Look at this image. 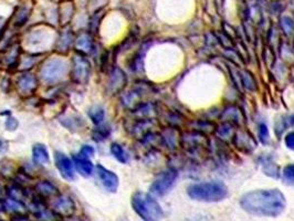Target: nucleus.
I'll list each match as a JSON object with an SVG mask.
<instances>
[{
	"label": "nucleus",
	"mask_w": 294,
	"mask_h": 221,
	"mask_svg": "<svg viewBox=\"0 0 294 221\" xmlns=\"http://www.w3.org/2000/svg\"><path fill=\"white\" fill-rule=\"evenodd\" d=\"M281 28L287 35H291L294 32V21L291 17H289V16L282 17Z\"/></svg>",
	"instance_id": "nucleus-29"
},
{
	"label": "nucleus",
	"mask_w": 294,
	"mask_h": 221,
	"mask_svg": "<svg viewBox=\"0 0 294 221\" xmlns=\"http://www.w3.org/2000/svg\"><path fill=\"white\" fill-rule=\"evenodd\" d=\"M111 153H112V155L119 161V163L126 164L128 161L127 153L122 147V145H119V144L113 143L112 145H111Z\"/></svg>",
	"instance_id": "nucleus-24"
},
{
	"label": "nucleus",
	"mask_w": 294,
	"mask_h": 221,
	"mask_svg": "<svg viewBox=\"0 0 294 221\" xmlns=\"http://www.w3.org/2000/svg\"><path fill=\"white\" fill-rule=\"evenodd\" d=\"M52 210L57 216L70 218L72 217L77 208H75V204L72 198L66 195H61L60 193V195L56 198V200L53 201Z\"/></svg>",
	"instance_id": "nucleus-8"
},
{
	"label": "nucleus",
	"mask_w": 294,
	"mask_h": 221,
	"mask_svg": "<svg viewBox=\"0 0 294 221\" xmlns=\"http://www.w3.org/2000/svg\"><path fill=\"white\" fill-rule=\"evenodd\" d=\"M73 42V34L66 31L63 34L61 35V38L59 40V43H58V49L57 50L62 53H65L70 50L71 46H72Z\"/></svg>",
	"instance_id": "nucleus-22"
},
{
	"label": "nucleus",
	"mask_w": 294,
	"mask_h": 221,
	"mask_svg": "<svg viewBox=\"0 0 294 221\" xmlns=\"http://www.w3.org/2000/svg\"><path fill=\"white\" fill-rule=\"evenodd\" d=\"M38 87L37 78L31 73H25L17 80V90L20 95L29 96L32 94Z\"/></svg>",
	"instance_id": "nucleus-11"
},
{
	"label": "nucleus",
	"mask_w": 294,
	"mask_h": 221,
	"mask_svg": "<svg viewBox=\"0 0 294 221\" xmlns=\"http://www.w3.org/2000/svg\"><path fill=\"white\" fill-rule=\"evenodd\" d=\"M4 195V189L2 187V185L0 184V199H2V197Z\"/></svg>",
	"instance_id": "nucleus-39"
},
{
	"label": "nucleus",
	"mask_w": 294,
	"mask_h": 221,
	"mask_svg": "<svg viewBox=\"0 0 294 221\" xmlns=\"http://www.w3.org/2000/svg\"><path fill=\"white\" fill-rule=\"evenodd\" d=\"M240 206L248 214L259 217H278L287 207V200L279 189H260L244 193Z\"/></svg>",
	"instance_id": "nucleus-1"
},
{
	"label": "nucleus",
	"mask_w": 294,
	"mask_h": 221,
	"mask_svg": "<svg viewBox=\"0 0 294 221\" xmlns=\"http://www.w3.org/2000/svg\"><path fill=\"white\" fill-rule=\"evenodd\" d=\"M284 142H286V145L288 148L294 151V132L288 134L286 138H284Z\"/></svg>",
	"instance_id": "nucleus-36"
},
{
	"label": "nucleus",
	"mask_w": 294,
	"mask_h": 221,
	"mask_svg": "<svg viewBox=\"0 0 294 221\" xmlns=\"http://www.w3.org/2000/svg\"><path fill=\"white\" fill-rule=\"evenodd\" d=\"M235 146L240 148L241 151H247L250 152L253 148H256L257 143L255 139L252 138L250 134L247 132H240L235 135Z\"/></svg>",
	"instance_id": "nucleus-16"
},
{
	"label": "nucleus",
	"mask_w": 294,
	"mask_h": 221,
	"mask_svg": "<svg viewBox=\"0 0 294 221\" xmlns=\"http://www.w3.org/2000/svg\"><path fill=\"white\" fill-rule=\"evenodd\" d=\"M215 126H213L212 123L210 122H206V121H198V122H193L191 123V128H193L195 132L202 133V134H206V133H210L212 132Z\"/></svg>",
	"instance_id": "nucleus-26"
},
{
	"label": "nucleus",
	"mask_w": 294,
	"mask_h": 221,
	"mask_svg": "<svg viewBox=\"0 0 294 221\" xmlns=\"http://www.w3.org/2000/svg\"><path fill=\"white\" fill-rule=\"evenodd\" d=\"M221 119L226 123L240 124L242 122V113L237 106H229L222 113Z\"/></svg>",
	"instance_id": "nucleus-19"
},
{
	"label": "nucleus",
	"mask_w": 294,
	"mask_h": 221,
	"mask_svg": "<svg viewBox=\"0 0 294 221\" xmlns=\"http://www.w3.org/2000/svg\"><path fill=\"white\" fill-rule=\"evenodd\" d=\"M127 82V78L124 71L119 67L115 66L110 74L109 79V90L111 93L117 94L122 91V90L125 88Z\"/></svg>",
	"instance_id": "nucleus-12"
},
{
	"label": "nucleus",
	"mask_w": 294,
	"mask_h": 221,
	"mask_svg": "<svg viewBox=\"0 0 294 221\" xmlns=\"http://www.w3.org/2000/svg\"><path fill=\"white\" fill-rule=\"evenodd\" d=\"M96 174L105 189L110 192H117L119 180L118 175L102 165H96Z\"/></svg>",
	"instance_id": "nucleus-9"
},
{
	"label": "nucleus",
	"mask_w": 294,
	"mask_h": 221,
	"mask_svg": "<svg viewBox=\"0 0 294 221\" xmlns=\"http://www.w3.org/2000/svg\"><path fill=\"white\" fill-rule=\"evenodd\" d=\"M12 221H31L28 216H26V214H21V215H16L15 217L12 218Z\"/></svg>",
	"instance_id": "nucleus-37"
},
{
	"label": "nucleus",
	"mask_w": 294,
	"mask_h": 221,
	"mask_svg": "<svg viewBox=\"0 0 294 221\" xmlns=\"http://www.w3.org/2000/svg\"><path fill=\"white\" fill-rule=\"evenodd\" d=\"M7 195L9 198H11V199L22 201V202H24L26 198H28L26 189L18 184L11 185V186H9L7 188Z\"/></svg>",
	"instance_id": "nucleus-21"
},
{
	"label": "nucleus",
	"mask_w": 294,
	"mask_h": 221,
	"mask_svg": "<svg viewBox=\"0 0 294 221\" xmlns=\"http://www.w3.org/2000/svg\"><path fill=\"white\" fill-rule=\"evenodd\" d=\"M0 29H1V22H0Z\"/></svg>",
	"instance_id": "nucleus-41"
},
{
	"label": "nucleus",
	"mask_w": 294,
	"mask_h": 221,
	"mask_svg": "<svg viewBox=\"0 0 294 221\" xmlns=\"http://www.w3.org/2000/svg\"><path fill=\"white\" fill-rule=\"evenodd\" d=\"M75 48L79 51L80 55H88L93 51L94 48V43H93V39L88 33H82L79 35V38L75 40Z\"/></svg>",
	"instance_id": "nucleus-17"
},
{
	"label": "nucleus",
	"mask_w": 294,
	"mask_h": 221,
	"mask_svg": "<svg viewBox=\"0 0 294 221\" xmlns=\"http://www.w3.org/2000/svg\"><path fill=\"white\" fill-rule=\"evenodd\" d=\"M187 193L193 200L203 202H218L228 196V188L221 182L193 184L187 188Z\"/></svg>",
	"instance_id": "nucleus-2"
},
{
	"label": "nucleus",
	"mask_w": 294,
	"mask_h": 221,
	"mask_svg": "<svg viewBox=\"0 0 294 221\" xmlns=\"http://www.w3.org/2000/svg\"><path fill=\"white\" fill-rule=\"evenodd\" d=\"M239 74H240V81H241V83L244 88L250 90V91L256 90V88H257L256 81H255V79H253L251 73H249L248 71L241 70V71H239Z\"/></svg>",
	"instance_id": "nucleus-25"
},
{
	"label": "nucleus",
	"mask_w": 294,
	"mask_h": 221,
	"mask_svg": "<svg viewBox=\"0 0 294 221\" xmlns=\"http://www.w3.org/2000/svg\"><path fill=\"white\" fill-rule=\"evenodd\" d=\"M72 160L74 163V167L79 171V174L83 176V177H90L94 170V166H93L92 161L86 158L81 155H74L72 157Z\"/></svg>",
	"instance_id": "nucleus-14"
},
{
	"label": "nucleus",
	"mask_w": 294,
	"mask_h": 221,
	"mask_svg": "<svg viewBox=\"0 0 294 221\" xmlns=\"http://www.w3.org/2000/svg\"><path fill=\"white\" fill-rule=\"evenodd\" d=\"M217 136L221 139H224V141L235 137V130H234L233 124L225 123L224 125L220 126V127L217 129Z\"/></svg>",
	"instance_id": "nucleus-27"
},
{
	"label": "nucleus",
	"mask_w": 294,
	"mask_h": 221,
	"mask_svg": "<svg viewBox=\"0 0 294 221\" xmlns=\"http://www.w3.org/2000/svg\"><path fill=\"white\" fill-rule=\"evenodd\" d=\"M92 72L91 63L83 55H75L71 62L70 75L74 83L86 85L90 80Z\"/></svg>",
	"instance_id": "nucleus-5"
},
{
	"label": "nucleus",
	"mask_w": 294,
	"mask_h": 221,
	"mask_svg": "<svg viewBox=\"0 0 294 221\" xmlns=\"http://www.w3.org/2000/svg\"><path fill=\"white\" fill-rule=\"evenodd\" d=\"M32 159L37 165H47L50 161V155L47 147L42 144H35L32 148Z\"/></svg>",
	"instance_id": "nucleus-18"
},
{
	"label": "nucleus",
	"mask_w": 294,
	"mask_h": 221,
	"mask_svg": "<svg viewBox=\"0 0 294 221\" xmlns=\"http://www.w3.org/2000/svg\"><path fill=\"white\" fill-rule=\"evenodd\" d=\"M4 210V200L0 199V211Z\"/></svg>",
	"instance_id": "nucleus-40"
},
{
	"label": "nucleus",
	"mask_w": 294,
	"mask_h": 221,
	"mask_svg": "<svg viewBox=\"0 0 294 221\" xmlns=\"http://www.w3.org/2000/svg\"><path fill=\"white\" fill-rule=\"evenodd\" d=\"M28 10H27L26 8H24V9H21V10L19 11V13H18V16H17V19H16V24L17 25H19V26H21V25H24L25 22H26V20H27V18H28Z\"/></svg>",
	"instance_id": "nucleus-34"
},
{
	"label": "nucleus",
	"mask_w": 294,
	"mask_h": 221,
	"mask_svg": "<svg viewBox=\"0 0 294 221\" xmlns=\"http://www.w3.org/2000/svg\"><path fill=\"white\" fill-rule=\"evenodd\" d=\"M131 204L137 216L143 221H162L164 218L162 207L148 193L143 191L133 193Z\"/></svg>",
	"instance_id": "nucleus-3"
},
{
	"label": "nucleus",
	"mask_w": 294,
	"mask_h": 221,
	"mask_svg": "<svg viewBox=\"0 0 294 221\" xmlns=\"http://www.w3.org/2000/svg\"><path fill=\"white\" fill-rule=\"evenodd\" d=\"M162 136V142L164 145H166L171 150H176L179 145L181 138L179 137V133L178 130L174 127H168L160 134Z\"/></svg>",
	"instance_id": "nucleus-15"
},
{
	"label": "nucleus",
	"mask_w": 294,
	"mask_h": 221,
	"mask_svg": "<svg viewBox=\"0 0 294 221\" xmlns=\"http://www.w3.org/2000/svg\"><path fill=\"white\" fill-rule=\"evenodd\" d=\"M68 73V63L63 59L53 58L44 63L40 70V76L46 84L53 85L63 80Z\"/></svg>",
	"instance_id": "nucleus-4"
},
{
	"label": "nucleus",
	"mask_w": 294,
	"mask_h": 221,
	"mask_svg": "<svg viewBox=\"0 0 294 221\" xmlns=\"http://www.w3.org/2000/svg\"><path fill=\"white\" fill-rule=\"evenodd\" d=\"M181 144L186 147L187 150L190 152H196L200 151L203 148L207 147V138L205 136V134L198 133V132H193L182 135L181 137Z\"/></svg>",
	"instance_id": "nucleus-10"
},
{
	"label": "nucleus",
	"mask_w": 294,
	"mask_h": 221,
	"mask_svg": "<svg viewBox=\"0 0 294 221\" xmlns=\"http://www.w3.org/2000/svg\"><path fill=\"white\" fill-rule=\"evenodd\" d=\"M282 176H283L284 183H287L289 185H294V164L284 167Z\"/></svg>",
	"instance_id": "nucleus-31"
},
{
	"label": "nucleus",
	"mask_w": 294,
	"mask_h": 221,
	"mask_svg": "<svg viewBox=\"0 0 294 221\" xmlns=\"http://www.w3.org/2000/svg\"><path fill=\"white\" fill-rule=\"evenodd\" d=\"M259 137H260V141L264 144H266L269 142V130H268V126L265 124L259 125Z\"/></svg>",
	"instance_id": "nucleus-32"
},
{
	"label": "nucleus",
	"mask_w": 294,
	"mask_h": 221,
	"mask_svg": "<svg viewBox=\"0 0 294 221\" xmlns=\"http://www.w3.org/2000/svg\"><path fill=\"white\" fill-rule=\"evenodd\" d=\"M80 155L90 159L93 156H94V148H93L92 146H88V145L83 146L81 148V152H80Z\"/></svg>",
	"instance_id": "nucleus-33"
},
{
	"label": "nucleus",
	"mask_w": 294,
	"mask_h": 221,
	"mask_svg": "<svg viewBox=\"0 0 294 221\" xmlns=\"http://www.w3.org/2000/svg\"><path fill=\"white\" fill-rule=\"evenodd\" d=\"M35 192L38 193V196L42 199H47V198H57L60 195V190L58 189L56 185L48 182V180H42L35 185Z\"/></svg>",
	"instance_id": "nucleus-13"
},
{
	"label": "nucleus",
	"mask_w": 294,
	"mask_h": 221,
	"mask_svg": "<svg viewBox=\"0 0 294 221\" xmlns=\"http://www.w3.org/2000/svg\"><path fill=\"white\" fill-rule=\"evenodd\" d=\"M8 150V142L0 137V153H4Z\"/></svg>",
	"instance_id": "nucleus-38"
},
{
	"label": "nucleus",
	"mask_w": 294,
	"mask_h": 221,
	"mask_svg": "<svg viewBox=\"0 0 294 221\" xmlns=\"http://www.w3.org/2000/svg\"><path fill=\"white\" fill-rule=\"evenodd\" d=\"M111 133V129L108 126H101V127H97L94 129V132H93V138H94V141H103V139L108 138V136Z\"/></svg>",
	"instance_id": "nucleus-30"
},
{
	"label": "nucleus",
	"mask_w": 294,
	"mask_h": 221,
	"mask_svg": "<svg viewBox=\"0 0 294 221\" xmlns=\"http://www.w3.org/2000/svg\"><path fill=\"white\" fill-rule=\"evenodd\" d=\"M88 117L95 125H100L104 121L105 111L102 106L95 105L88 110Z\"/></svg>",
	"instance_id": "nucleus-23"
},
{
	"label": "nucleus",
	"mask_w": 294,
	"mask_h": 221,
	"mask_svg": "<svg viewBox=\"0 0 294 221\" xmlns=\"http://www.w3.org/2000/svg\"><path fill=\"white\" fill-rule=\"evenodd\" d=\"M4 210L9 211V213H12L15 215H21L27 213V207L22 201H18L15 199H11V198H7L4 200Z\"/></svg>",
	"instance_id": "nucleus-20"
},
{
	"label": "nucleus",
	"mask_w": 294,
	"mask_h": 221,
	"mask_svg": "<svg viewBox=\"0 0 294 221\" xmlns=\"http://www.w3.org/2000/svg\"><path fill=\"white\" fill-rule=\"evenodd\" d=\"M178 173L175 169H167L160 173L150 185L149 191L153 196L162 197L169 192L176 183Z\"/></svg>",
	"instance_id": "nucleus-6"
},
{
	"label": "nucleus",
	"mask_w": 294,
	"mask_h": 221,
	"mask_svg": "<svg viewBox=\"0 0 294 221\" xmlns=\"http://www.w3.org/2000/svg\"><path fill=\"white\" fill-rule=\"evenodd\" d=\"M294 125V115L290 116H286L283 120L278 122V124L275 125V132H278V134H281L284 129H287L289 126H293Z\"/></svg>",
	"instance_id": "nucleus-28"
},
{
	"label": "nucleus",
	"mask_w": 294,
	"mask_h": 221,
	"mask_svg": "<svg viewBox=\"0 0 294 221\" xmlns=\"http://www.w3.org/2000/svg\"><path fill=\"white\" fill-rule=\"evenodd\" d=\"M55 163L60 175L68 182H72L75 179V167L73 160L70 157L61 152H57L55 154Z\"/></svg>",
	"instance_id": "nucleus-7"
},
{
	"label": "nucleus",
	"mask_w": 294,
	"mask_h": 221,
	"mask_svg": "<svg viewBox=\"0 0 294 221\" xmlns=\"http://www.w3.org/2000/svg\"><path fill=\"white\" fill-rule=\"evenodd\" d=\"M6 127L9 130H15L18 127V121L15 119V117H12V116L7 117Z\"/></svg>",
	"instance_id": "nucleus-35"
}]
</instances>
